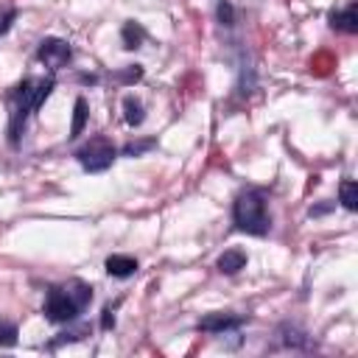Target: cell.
<instances>
[{"instance_id": "obj_2", "label": "cell", "mask_w": 358, "mask_h": 358, "mask_svg": "<svg viewBox=\"0 0 358 358\" xmlns=\"http://www.w3.org/2000/svg\"><path fill=\"white\" fill-rule=\"evenodd\" d=\"M50 90H53V78H25V81L17 87V92H14V98H17L14 126H17L20 117H25L28 109H39L42 101L50 95Z\"/></svg>"}, {"instance_id": "obj_5", "label": "cell", "mask_w": 358, "mask_h": 358, "mask_svg": "<svg viewBox=\"0 0 358 358\" xmlns=\"http://www.w3.org/2000/svg\"><path fill=\"white\" fill-rule=\"evenodd\" d=\"M36 59H39L45 67L59 70V67H64V64L70 62V45H67L64 39H45V42L39 45V50H36Z\"/></svg>"}, {"instance_id": "obj_9", "label": "cell", "mask_w": 358, "mask_h": 358, "mask_svg": "<svg viewBox=\"0 0 358 358\" xmlns=\"http://www.w3.org/2000/svg\"><path fill=\"white\" fill-rule=\"evenodd\" d=\"M330 22H333V28H341V31H347V34H355V31H358V8H355V6H347L344 11L333 14Z\"/></svg>"}, {"instance_id": "obj_15", "label": "cell", "mask_w": 358, "mask_h": 358, "mask_svg": "<svg viewBox=\"0 0 358 358\" xmlns=\"http://www.w3.org/2000/svg\"><path fill=\"white\" fill-rule=\"evenodd\" d=\"M0 344H6V347H14V344H17V330H14V324H0Z\"/></svg>"}, {"instance_id": "obj_14", "label": "cell", "mask_w": 358, "mask_h": 358, "mask_svg": "<svg viewBox=\"0 0 358 358\" xmlns=\"http://www.w3.org/2000/svg\"><path fill=\"white\" fill-rule=\"evenodd\" d=\"M140 39H143V28L137 22H126L123 28V42L126 48H140Z\"/></svg>"}, {"instance_id": "obj_18", "label": "cell", "mask_w": 358, "mask_h": 358, "mask_svg": "<svg viewBox=\"0 0 358 358\" xmlns=\"http://www.w3.org/2000/svg\"><path fill=\"white\" fill-rule=\"evenodd\" d=\"M112 324H115V313H112V308H106V310H103V316H101V327H103V330H109Z\"/></svg>"}, {"instance_id": "obj_7", "label": "cell", "mask_w": 358, "mask_h": 358, "mask_svg": "<svg viewBox=\"0 0 358 358\" xmlns=\"http://www.w3.org/2000/svg\"><path fill=\"white\" fill-rule=\"evenodd\" d=\"M106 271L112 274V277H131L134 271H137V260L134 257H129V255H112V257H106Z\"/></svg>"}, {"instance_id": "obj_13", "label": "cell", "mask_w": 358, "mask_h": 358, "mask_svg": "<svg viewBox=\"0 0 358 358\" xmlns=\"http://www.w3.org/2000/svg\"><path fill=\"white\" fill-rule=\"evenodd\" d=\"M341 204L347 207V210H355L358 207V185L352 182V179H347V182H341Z\"/></svg>"}, {"instance_id": "obj_1", "label": "cell", "mask_w": 358, "mask_h": 358, "mask_svg": "<svg viewBox=\"0 0 358 358\" xmlns=\"http://www.w3.org/2000/svg\"><path fill=\"white\" fill-rule=\"evenodd\" d=\"M232 218L238 224V229L249 232V235H266L268 232V213H266V201L260 193L249 190V193H241L235 199V207H232Z\"/></svg>"}, {"instance_id": "obj_3", "label": "cell", "mask_w": 358, "mask_h": 358, "mask_svg": "<svg viewBox=\"0 0 358 358\" xmlns=\"http://www.w3.org/2000/svg\"><path fill=\"white\" fill-rule=\"evenodd\" d=\"M76 157H78L84 171H106L112 165V159H115V145L106 143V140H92Z\"/></svg>"}, {"instance_id": "obj_4", "label": "cell", "mask_w": 358, "mask_h": 358, "mask_svg": "<svg viewBox=\"0 0 358 358\" xmlns=\"http://www.w3.org/2000/svg\"><path fill=\"white\" fill-rule=\"evenodd\" d=\"M78 313L76 302L64 294V288H50L48 299H45V316L50 322H70L73 316Z\"/></svg>"}, {"instance_id": "obj_17", "label": "cell", "mask_w": 358, "mask_h": 358, "mask_svg": "<svg viewBox=\"0 0 358 358\" xmlns=\"http://www.w3.org/2000/svg\"><path fill=\"white\" fill-rule=\"evenodd\" d=\"M151 145H154L151 140H145V143H137V145H134V143H129V145L123 148V154H129V157H134V154H140V151H145V148H151Z\"/></svg>"}, {"instance_id": "obj_16", "label": "cell", "mask_w": 358, "mask_h": 358, "mask_svg": "<svg viewBox=\"0 0 358 358\" xmlns=\"http://www.w3.org/2000/svg\"><path fill=\"white\" fill-rule=\"evenodd\" d=\"M218 17H221V22L232 25V6H229L227 0H221V3H218Z\"/></svg>"}, {"instance_id": "obj_6", "label": "cell", "mask_w": 358, "mask_h": 358, "mask_svg": "<svg viewBox=\"0 0 358 358\" xmlns=\"http://www.w3.org/2000/svg\"><path fill=\"white\" fill-rule=\"evenodd\" d=\"M243 319L241 316H229V313H210L204 319H199V327L207 330V333H224L229 327H238Z\"/></svg>"}, {"instance_id": "obj_12", "label": "cell", "mask_w": 358, "mask_h": 358, "mask_svg": "<svg viewBox=\"0 0 358 358\" xmlns=\"http://www.w3.org/2000/svg\"><path fill=\"white\" fill-rule=\"evenodd\" d=\"M123 109H126V123H129V126H140V123H143L145 115H143V103H140L137 98H126V101H123Z\"/></svg>"}, {"instance_id": "obj_8", "label": "cell", "mask_w": 358, "mask_h": 358, "mask_svg": "<svg viewBox=\"0 0 358 358\" xmlns=\"http://www.w3.org/2000/svg\"><path fill=\"white\" fill-rule=\"evenodd\" d=\"M243 266H246V255L241 249H227L218 257V271H224V274H238Z\"/></svg>"}, {"instance_id": "obj_11", "label": "cell", "mask_w": 358, "mask_h": 358, "mask_svg": "<svg viewBox=\"0 0 358 358\" xmlns=\"http://www.w3.org/2000/svg\"><path fill=\"white\" fill-rule=\"evenodd\" d=\"M84 123H87V101L78 98L76 101V109H73V126H70V137H78L84 131Z\"/></svg>"}, {"instance_id": "obj_10", "label": "cell", "mask_w": 358, "mask_h": 358, "mask_svg": "<svg viewBox=\"0 0 358 358\" xmlns=\"http://www.w3.org/2000/svg\"><path fill=\"white\" fill-rule=\"evenodd\" d=\"M64 294L76 302V308H78V310H81V308H87V305H90V299H92V288H90V285H84V282H78V280H76V282H70V285L64 288Z\"/></svg>"}]
</instances>
